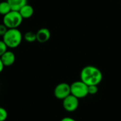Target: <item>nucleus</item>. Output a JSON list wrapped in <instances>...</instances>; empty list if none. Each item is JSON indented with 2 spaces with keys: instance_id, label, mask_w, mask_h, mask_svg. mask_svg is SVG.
I'll return each mask as SVG.
<instances>
[{
  "instance_id": "nucleus-1",
  "label": "nucleus",
  "mask_w": 121,
  "mask_h": 121,
  "mask_svg": "<svg viewBox=\"0 0 121 121\" xmlns=\"http://www.w3.org/2000/svg\"><path fill=\"white\" fill-rule=\"evenodd\" d=\"M103 79L101 71L93 65H87L82 68L80 72V80L87 86L99 85Z\"/></svg>"
},
{
  "instance_id": "nucleus-2",
  "label": "nucleus",
  "mask_w": 121,
  "mask_h": 121,
  "mask_svg": "<svg viewBox=\"0 0 121 121\" xmlns=\"http://www.w3.org/2000/svg\"><path fill=\"white\" fill-rule=\"evenodd\" d=\"M3 40L9 48H16L20 45L23 40V35L18 28H9L4 35Z\"/></svg>"
},
{
  "instance_id": "nucleus-3",
  "label": "nucleus",
  "mask_w": 121,
  "mask_h": 121,
  "mask_svg": "<svg viewBox=\"0 0 121 121\" xmlns=\"http://www.w3.org/2000/svg\"><path fill=\"white\" fill-rule=\"evenodd\" d=\"M23 18L18 11L11 10L9 13L4 16L3 23L9 28H18L22 23Z\"/></svg>"
},
{
  "instance_id": "nucleus-4",
  "label": "nucleus",
  "mask_w": 121,
  "mask_h": 121,
  "mask_svg": "<svg viewBox=\"0 0 121 121\" xmlns=\"http://www.w3.org/2000/svg\"><path fill=\"white\" fill-rule=\"evenodd\" d=\"M71 94L79 99L85 98L89 95L88 86L81 80L75 81L70 84Z\"/></svg>"
},
{
  "instance_id": "nucleus-5",
  "label": "nucleus",
  "mask_w": 121,
  "mask_h": 121,
  "mask_svg": "<svg viewBox=\"0 0 121 121\" xmlns=\"http://www.w3.org/2000/svg\"><path fill=\"white\" fill-rule=\"evenodd\" d=\"M70 94V85L66 82L58 84L54 89V95L57 99L63 100Z\"/></svg>"
},
{
  "instance_id": "nucleus-6",
  "label": "nucleus",
  "mask_w": 121,
  "mask_h": 121,
  "mask_svg": "<svg viewBox=\"0 0 121 121\" xmlns=\"http://www.w3.org/2000/svg\"><path fill=\"white\" fill-rule=\"evenodd\" d=\"M79 99L70 94L62 100V106L64 109L69 113L74 112L79 107Z\"/></svg>"
},
{
  "instance_id": "nucleus-7",
  "label": "nucleus",
  "mask_w": 121,
  "mask_h": 121,
  "mask_svg": "<svg viewBox=\"0 0 121 121\" xmlns=\"http://www.w3.org/2000/svg\"><path fill=\"white\" fill-rule=\"evenodd\" d=\"M51 33L48 28H42L36 32V39L37 41L41 43H46L50 38Z\"/></svg>"
},
{
  "instance_id": "nucleus-8",
  "label": "nucleus",
  "mask_w": 121,
  "mask_h": 121,
  "mask_svg": "<svg viewBox=\"0 0 121 121\" xmlns=\"http://www.w3.org/2000/svg\"><path fill=\"white\" fill-rule=\"evenodd\" d=\"M0 57H1V60L2 61L4 67L11 66L15 62V60H16L15 54L11 50H7Z\"/></svg>"
},
{
  "instance_id": "nucleus-9",
  "label": "nucleus",
  "mask_w": 121,
  "mask_h": 121,
  "mask_svg": "<svg viewBox=\"0 0 121 121\" xmlns=\"http://www.w3.org/2000/svg\"><path fill=\"white\" fill-rule=\"evenodd\" d=\"M18 11L23 19H27L33 16L34 13V9L31 5L26 4Z\"/></svg>"
},
{
  "instance_id": "nucleus-10",
  "label": "nucleus",
  "mask_w": 121,
  "mask_h": 121,
  "mask_svg": "<svg viewBox=\"0 0 121 121\" xmlns=\"http://www.w3.org/2000/svg\"><path fill=\"white\" fill-rule=\"evenodd\" d=\"M9 4L11 10L19 11L24 5L28 4V0H6Z\"/></svg>"
},
{
  "instance_id": "nucleus-11",
  "label": "nucleus",
  "mask_w": 121,
  "mask_h": 121,
  "mask_svg": "<svg viewBox=\"0 0 121 121\" xmlns=\"http://www.w3.org/2000/svg\"><path fill=\"white\" fill-rule=\"evenodd\" d=\"M11 11V8L7 1H4L0 2V14L5 16Z\"/></svg>"
},
{
  "instance_id": "nucleus-12",
  "label": "nucleus",
  "mask_w": 121,
  "mask_h": 121,
  "mask_svg": "<svg viewBox=\"0 0 121 121\" xmlns=\"http://www.w3.org/2000/svg\"><path fill=\"white\" fill-rule=\"evenodd\" d=\"M23 38L26 42L33 43V42L37 40V39H36V33H34L33 31H28L24 34Z\"/></svg>"
},
{
  "instance_id": "nucleus-13",
  "label": "nucleus",
  "mask_w": 121,
  "mask_h": 121,
  "mask_svg": "<svg viewBox=\"0 0 121 121\" xmlns=\"http://www.w3.org/2000/svg\"><path fill=\"white\" fill-rule=\"evenodd\" d=\"M99 91L98 85H91L88 86V92L89 95H95Z\"/></svg>"
},
{
  "instance_id": "nucleus-14",
  "label": "nucleus",
  "mask_w": 121,
  "mask_h": 121,
  "mask_svg": "<svg viewBox=\"0 0 121 121\" xmlns=\"http://www.w3.org/2000/svg\"><path fill=\"white\" fill-rule=\"evenodd\" d=\"M7 111L3 107H0V121H5L7 119Z\"/></svg>"
},
{
  "instance_id": "nucleus-15",
  "label": "nucleus",
  "mask_w": 121,
  "mask_h": 121,
  "mask_svg": "<svg viewBox=\"0 0 121 121\" xmlns=\"http://www.w3.org/2000/svg\"><path fill=\"white\" fill-rule=\"evenodd\" d=\"M7 48L8 47L6 45V43L4 42V40H0V57L8 50Z\"/></svg>"
},
{
  "instance_id": "nucleus-16",
  "label": "nucleus",
  "mask_w": 121,
  "mask_h": 121,
  "mask_svg": "<svg viewBox=\"0 0 121 121\" xmlns=\"http://www.w3.org/2000/svg\"><path fill=\"white\" fill-rule=\"evenodd\" d=\"M9 28L4 24V23H1L0 24V36H4V35L6 33L7 30Z\"/></svg>"
},
{
  "instance_id": "nucleus-17",
  "label": "nucleus",
  "mask_w": 121,
  "mask_h": 121,
  "mask_svg": "<svg viewBox=\"0 0 121 121\" xmlns=\"http://www.w3.org/2000/svg\"><path fill=\"white\" fill-rule=\"evenodd\" d=\"M60 121H77L75 119L72 118H70V117H65L63 118Z\"/></svg>"
},
{
  "instance_id": "nucleus-18",
  "label": "nucleus",
  "mask_w": 121,
  "mask_h": 121,
  "mask_svg": "<svg viewBox=\"0 0 121 121\" xmlns=\"http://www.w3.org/2000/svg\"><path fill=\"white\" fill-rule=\"evenodd\" d=\"M4 68V64H3L1 60V57H0V73L3 71Z\"/></svg>"
}]
</instances>
